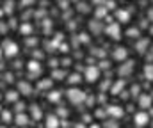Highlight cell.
Masks as SVG:
<instances>
[{
  "mask_svg": "<svg viewBox=\"0 0 153 128\" xmlns=\"http://www.w3.org/2000/svg\"><path fill=\"white\" fill-rule=\"evenodd\" d=\"M66 98H68L70 103H73V105H82V103H85V100H87V92L82 91V89L76 87V85H71V87L66 91Z\"/></svg>",
  "mask_w": 153,
  "mask_h": 128,
  "instance_id": "obj_1",
  "label": "cell"
},
{
  "mask_svg": "<svg viewBox=\"0 0 153 128\" xmlns=\"http://www.w3.org/2000/svg\"><path fill=\"white\" fill-rule=\"evenodd\" d=\"M18 52H20L18 43H14L13 39H4V43H2V55H4V57L13 59V57L18 55Z\"/></svg>",
  "mask_w": 153,
  "mask_h": 128,
  "instance_id": "obj_2",
  "label": "cell"
},
{
  "mask_svg": "<svg viewBox=\"0 0 153 128\" xmlns=\"http://www.w3.org/2000/svg\"><path fill=\"white\" fill-rule=\"evenodd\" d=\"M100 66H87L85 70H84V80L85 82H89V84H94V82H98V78H100Z\"/></svg>",
  "mask_w": 153,
  "mask_h": 128,
  "instance_id": "obj_3",
  "label": "cell"
},
{
  "mask_svg": "<svg viewBox=\"0 0 153 128\" xmlns=\"http://www.w3.org/2000/svg\"><path fill=\"white\" fill-rule=\"evenodd\" d=\"M103 32L111 38V39H121V25H119V21H112V23H107V27L103 29Z\"/></svg>",
  "mask_w": 153,
  "mask_h": 128,
  "instance_id": "obj_4",
  "label": "cell"
},
{
  "mask_svg": "<svg viewBox=\"0 0 153 128\" xmlns=\"http://www.w3.org/2000/svg\"><path fill=\"white\" fill-rule=\"evenodd\" d=\"M27 70H29V78H34V77H39L41 75V62L38 59H32L27 62Z\"/></svg>",
  "mask_w": 153,
  "mask_h": 128,
  "instance_id": "obj_5",
  "label": "cell"
},
{
  "mask_svg": "<svg viewBox=\"0 0 153 128\" xmlns=\"http://www.w3.org/2000/svg\"><path fill=\"white\" fill-rule=\"evenodd\" d=\"M150 121H152V119H150V114H148V112H144V110H141V112L134 114V123H135V127L143 128V127H146Z\"/></svg>",
  "mask_w": 153,
  "mask_h": 128,
  "instance_id": "obj_6",
  "label": "cell"
},
{
  "mask_svg": "<svg viewBox=\"0 0 153 128\" xmlns=\"http://www.w3.org/2000/svg\"><path fill=\"white\" fill-rule=\"evenodd\" d=\"M107 107V114L114 119H121L125 116V109L121 105H105Z\"/></svg>",
  "mask_w": 153,
  "mask_h": 128,
  "instance_id": "obj_7",
  "label": "cell"
},
{
  "mask_svg": "<svg viewBox=\"0 0 153 128\" xmlns=\"http://www.w3.org/2000/svg\"><path fill=\"white\" fill-rule=\"evenodd\" d=\"M137 103H139V107L143 109V110H146V109H150L153 103V98L148 94V92H141V96L137 98Z\"/></svg>",
  "mask_w": 153,
  "mask_h": 128,
  "instance_id": "obj_8",
  "label": "cell"
},
{
  "mask_svg": "<svg viewBox=\"0 0 153 128\" xmlns=\"http://www.w3.org/2000/svg\"><path fill=\"white\" fill-rule=\"evenodd\" d=\"M62 119H59L55 114H48L46 118H45V128H59L62 123H61Z\"/></svg>",
  "mask_w": 153,
  "mask_h": 128,
  "instance_id": "obj_9",
  "label": "cell"
},
{
  "mask_svg": "<svg viewBox=\"0 0 153 128\" xmlns=\"http://www.w3.org/2000/svg\"><path fill=\"white\" fill-rule=\"evenodd\" d=\"M112 57H114V61H117V62H123V61L128 59V50L125 46H117V48H114Z\"/></svg>",
  "mask_w": 153,
  "mask_h": 128,
  "instance_id": "obj_10",
  "label": "cell"
},
{
  "mask_svg": "<svg viewBox=\"0 0 153 128\" xmlns=\"http://www.w3.org/2000/svg\"><path fill=\"white\" fill-rule=\"evenodd\" d=\"M18 91H20V94H23V96H30V94H32V85L29 84L27 80H20V82H18Z\"/></svg>",
  "mask_w": 153,
  "mask_h": 128,
  "instance_id": "obj_11",
  "label": "cell"
},
{
  "mask_svg": "<svg viewBox=\"0 0 153 128\" xmlns=\"http://www.w3.org/2000/svg\"><path fill=\"white\" fill-rule=\"evenodd\" d=\"M29 121H30V118L27 114H23V112H20V114L14 116V123H16V127H20V128H25L29 125Z\"/></svg>",
  "mask_w": 153,
  "mask_h": 128,
  "instance_id": "obj_12",
  "label": "cell"
},
{
  "mask_svg": "<svg viewBox=\"0 0 153 128\" xmlns=\"http://www.w3.org/2000/svg\"><path fill=\"white\" fill-rule=\"evenodd\" d=\"M116 20L121 21V23L130 21V11H126V9H117V11H116Z\"/></svg>",
  "mask_w": 153,
  "mask_h": 128,
  "instance_id": "obj_13",
  "label": "cell"
},
{
  "mask_svg": "<svg viewBox=\"0 0 153 128\" xmlns=\"http://www.w3.org/2000/svg\"><path fill=\"white\" fill-rule=\"evenodd\" d=\"M132 70H134V62H132V61H126L125 64L119 66V75H121V77H126V75L132 73Z\"/></svg>",
  "mask_w": 153,
  "mask_h": 128,
  "instance_id": "obj_14",
  "label": "cell"
},
{
  "mask_svg": "<svg viewBox=\"0 0 153 128\" xmlns=\"http://www.w3.org/2000/svg\"><path fill=\"white\" fill-rule=\"evenodd\" d=\"M30 118L32 119H36V121H41L43 119V110H41V107L39 105H30Z\"/></svg>",
  "mask_w": 153,
  "mask_h": 128,
  "instance_id": "obj_15",
  "label": "cell"
},
{
  "mask_svg": "<svg viewBox=\"0 0 153 128\" xmlns=\"http://www.w3.org/2000/svg\"><path fill=\"white\" fill-rule=\"evenodd\" d=\"M18 96H20V91H7L5 94H4V100L7 101V103H16L18 101Z\"/></svg>",
  "mask_w": 153,
  "mask_h": 128,
  "instance_id": "obj_16",
  "label": "cell"
},
{
  "mask_svg": "<svg viewBox=\"0 0 153 128\" xmlns=\"http://www.w3.org/2000/svg\"><path fill=\"white\" fill-rule=\"evenodd\" d=\"M68 84L70 85H78L82 80H84V75H80V73H71V75H68Z\"/></svg>",
  "mask_w": 153,
  "mask_h": 128,
  "instance_id": "obj_17",
  "label": "cell"
},
{
  "mask_svg": "<svg viewBox=\"0 0 153 128\" xmlns=\"http://www.w3.org/2000/svg\"><path fill=\"white\" fill-rule=\"evenodd\" d=\"M123 91H125V80H123V78H119V80L111 87V92H112V94H121Z\"/></svg>",
  "mask_w": 153,
  "mask_h": 128,
  "instance_id": "obj_18",
  "label": "cell"
},
{
  "mask_svg": "<svg viewBox=\"0 0 153 128\" xmlns=\"http://www.w3.org/2000/svg\"><path fill=\"white\" fill-rule=\"evenodd\" d=\"M61 96H62V92H61V91H48L46 100H48L50 103H57V101L61 100Z\"/></svg>",
  "mask_w": 153,
  "mask_h": 128,
  "instance_id": "obj_19",
  "label": "cell"
},
{
  "mask_svg": "<svg viewBox=\"0 0 153 128\" xmlns=\"http://www.w3.org/2000/svg\"><path fill=\"white\" fill-rule=\"evenodd\" d=\"M18 30H20V34H22V36H27V38H29V36L32 34V25L25 21V23H22V25H20V29H18Z\"/></svg>",
  "mask_w": 153,
  "mask_h": 128,
  "instance_id": "obj_20",
  "label": "cell"
},
{
  "mask_svg": "<svg viewBox=\"0 0 153 128\" xmlns=\"http://www.w3.org/2000/svg\"><path fill=\"white\" fill-rule=\"evenodd\" d=\"M66 77H68L66 70H57V68H55V70L52 71V78H53V80H64Z\"/></svg>",
  "mask_w": 153,
  "mask_h": 128,
  "instance_id": "obj_21",
  "label": "cell"
},
{
  "mask_svg": "<svg viewBox=\"0 0 153 128\" xmlns=\"http://www.w3.org/2000/svg\"><path fill=\"white\" fill-rule=\"evenodd\" d=\"M150 44V39L148 38H144V39H139V41L135 43V50L139 52V53H144V50H146V46Z\"/></svg>",
  "mask_w": 153,
  "mask_h": 128,
  "instance_id": "obj_22",
  "label": "cell"
},
{
  "mask_svg": "<svg viewBox=\"0 0 153 128\" xmlns=\"http://www.w3.org/2000/svg\"><path fill=\"white\" fill-rule=\"evenodd\" d=\"M52 84H53L52 77H50V78H43V80H41V82L38 84V89H43V91H50Z\"/></svg>",
  "mask_w": 153,
  "mask_h": 128,
  "instance_id": "obj_23",
  "label": "cell"
},
{
  "mask_svg": "<svg viewBox=\"0 0 153 128\" xmlns=\"http://www.w3.org/2000/svg\"><path fill=\"white\" fill-rule=\"evenodd\" d=\"M143 73H144V78H148V80H152L153 82V64H146L144 66V70H143Z\"/></svg>",
  "mask_w": 153,
  "mask_h": 128,
  "instance_id": "obj_24",
  "label": "cell"
},
{
  "mask_svg": "<svg viewBox=\"0 0 153 128\" xmlns=\"http://www.w3.org/2000/svg\"><path fill=\"white\" fill-rule=\"evenodd\" d=\"M89 30H91L93 34H100V32H102V25H100V21H98V20L91 21V23H89Z\"/></svg>",
  "mask_w": 153,
  "mask_h": 128,
  "instance_id": "obj_25",
  "label": "cell"
},
{
  "mask_svg": "<svg viewBox=\"0 0 153 128\" xmlns=\"http://www.w3.org/2000/svg\"><path fill=\"white\" fill-rule=\"evenodd\" d=\"M13 121H14L13 114H11L9 110H5V109H4V110H2V123H4V125H5V123L9 125V123H13Z\"/></svg>",
  "mask_w": 153,
  "mask_h": 128,
  "instance_id": "obj_26",
  "label": "cell"
},
{
  "mask_svg": "<svg viewBox=\"0 0 153 128\" xmlns=\"http://www.w3.org/2000/svg\"><path fill=\"white\" fill-rule=\"evenodd\" d=\"M13 9H14V2H13V0H5L2 13H4V14H13Z\"/></svg>",
  "mask_w": 153,
  "mask_h": 128,
  "instance_id": "obj_27",
  "label": "cell"
},
{
  "mask_svg": "<svg viewBox=\"0 0 153 128\" xmlns=\"http://www.w3.org/2000/svg\"><path fill=\"white\" fill-rule=\"evenodd\" d=\"M139 34H141V30H139V29H134V27L126 30V36L132 38V39H139Z\"/></svg>",
  "mask_w": 153,
  "mask_h": 128,
  "instance_id": "obj_28",
  "label": "cell"
},
{
  "mask_svg": "<svg viewBox=\"0 0 153 128\" xmlns=\"http://www.w3.org/2000/svg\"><path fill=\"white\" fill-rule=\"evenodd\" d=\"M25 107H27V105H25L23 101H16V103H14V112H16V114H20V112H23V110H25Z\"/></svg>",
  "mask_w": 153,
  "mask_h": 128,
  "instance_id": "obj_29",
  "label": "cell"
},
{
  "mask_svg": "<svg viewBox=\"0 0 153 128\" xmlns=\"http://www.w3.org/2000/svg\"><path fill=\"white\" fill-rule=\"evenodd\" d=\"M130 94L139 98V96H141V87H139V85H132V87H130Z\"/></svg>",
  "mask_w": 153,
  "mask_h": 128,
  "instance_id": "obj_30",
  "label": "cell"
},
{
  "mask_svg": "<svg viewBox=\"0 0 153 128\" xmlns=\"http://www.w3.org/2000/svg\"><path fill=\"white\" fill-rule=\"evenodd\" d=\"M103 128H119V125H117V121H116L114 118H112L111 121H105V125H103Z\"/></svg>",
  "mask_w": 153,
  "mask_h": 128,
  "instance_id": "obj_31",
  "label": "cell"
},
{
  "mask_svg": "<svg viewBox=\"0 0 153 128\" xmlns=\"http://www.w3.org/2000/svg\"><path fill=\"white\" fill-rule=\"evenodd\" d=\"M107 11H109V9H107L105 5H100V7L96 9V18H102V16H103V14H105Z\"/></svg>",
  "mask_w": 153,
  "mask_h": 128,
  "instance_id": "obj_32",
  "label": "cell"
},
{
  "mask_svg": "<svg viewBox=\"0 0 153 128\" xmlns=\"http://www.w3.org/2000/svg\"><path fill=\"white\" fill-rule=\"evenodd\" d=\"M91 53H94V55H98V57H103V55H105L103 48H93V52H91Z\"/></svg>",
  "mask_w": 153,
  "mask_h": 128,
  "instance_id": "obj_33",
  "label": "cell"
},
{
  "mask_svg": "<svg viewBox=\"0 0 153 128\" xmlns=\"http://www.w3.org/2000/svg\"><path fill=\"white\" fill-rule=\"evenodd\" d=\"M105 68H111V62L103 59V61H100V70H105Z\"/></svg>",
  "mask_w": 153,
  "mask_h": 128,
  "instance_id": "obj_34",
  "label": "cell"
},
{
  "mask_svg": "<svg viewBox=\"0 0 153 128\" xmlns=\"http://www.w3.org/2000/svg\"><path fill=\"white\" fill-rule=\"evenodd\" d=\"M80 38H78V43H87L89 41V38H87V34H78Z\"/></svg>",
  "mask_w": 153,
  "mask_h": 128,
  "instance_id": "obj_35",
  "label": "cell"
},
{
  "mask_svg": "<svg viewBox=\"0 0 153 128\" xmlns=\"http://www.w3.org/2000/svg\"><path fill=\"white\" fill-rule=\"evenodd\" d=\"M4 80H5V82H14L13 73H5V75H4Z\"/></svg>",
  "mask_w": 153,
  "mask_h": 128,
  "instance_id": "obj_36",
  "label": "cell"
},
{
  "mask_svg": "<svg viewBox=\"0 0 153 128\" xmlns=\"http://www.w3.org/2000/svg\"><path fill=\"white\" fill-rule=\"evenodd\" d=\"M41 57H43V53H41V52H39V50H34V52H32V59H41Z\"/></svg>",
  "mask_w": 153,
  "mask_h": 128,
  "instance_id": "obj_37",
  "label": "cell"
},
{
  "mask_svg": "<svg viewBox=\"0 0 153 128\" xmlns=\"http://www.w3.org/2000/svg\"><path fill=\"white\" fill-rule=\"evenodd\" d=\"M34 2H36V0H22V5H23V7H29V5H32Z\"/></svg>",
  "mask_w": 153,
  "mask_h": 128,
  "instance_id": "obj_38",
  "label": "cell"
},
{
  "mask_svg": "<svg viewBox=\"0 0 153 128\" xmlns=\"http://www.w3.org/2000/svg\"><path fill=\"white\" fill-rule=\"evenodd\" d=\"M59 48H61V52H64V53L70 52V46H68V44H59Z\"/></svg>",
  "mask_w": 153,
  "mask_h": 128,
  "instance_id": "obj_39",
  "label": "cell"
},
{
  "mask_svg": "<svg viewBox=\"0 0 153 128\" xmlns=\"http://www.w3.org/2000/svg\"><path fill=\"white\" fill-rule=\"evenodd\" d=\"M94 101H96V100H94V96H87V100H85V103H87V105H94Z\"/></svg>",
  "mask_w": 153,
  "mask_h": 128,
  "instance_id": "obj_40",
  "label": "cell"
},
{
  "mask_svg": "<svg viewBox=\"0 0 153 128\" xmlns=\"http://www.w3.org/2000/svg\"><path fill=\"white\" fill-rule=\"evenodd\" d=\"M57 64H59V61H57V59H50V66H52L53 70L57 68Z\"/></svg>",
  "mask_w": 153,
  "mask_h": 128,
  "instance_id": "obj_41",
  "label": "cell"
},
{
  "mask_svg": "<svg viewBox=\"0 0 153 128\" xmlns=\"http://www.w3.org/2000/svg\"><path fill=\"white\" fill-rule=\"evenodd\" d=\"M70 62H71L70 59H62V61H61V64H62L64 68H66V66H70Z\"/></svg>",
  "mask_w": 153,
  "mask_h": 128,
  "instance_id": "obj_42",
  "label": "cell"
},
{
  "mask_svg": "<svg viewBox=\"0 0 153 128\" xmlns=\"http://www.w3.org/2000/svg\"><path fill=\"white\" fill-rule=\"evenodd\" d=\"M59 114L66 118V116H68V109H59Z\"/></svg>",
  "mask_w": 153,
  "mask_h": 128,
  "instance_id": "obj_43",
  "label": "cell"
},
{
  "mask_svg": "<svg viewBox=\"0 0 153 128\" xmlns=\"http://www.w3.org/2000/svg\"><path fill=\"white\" fill-rule=\"evenodd\" d=\"M76 7H80V11H82V13H85V11H87V5H85V4H80V5H76Z\"/></svg>",
  "mask_w": 153,
  "mask_h": 128,
  "instance_id": "obj_44",
  "label": "cell"
},
{
  "mask_svg": "<svg viewBox=\"0 0 153 128\" xmlns=\"http://www.w3.org/2000/svg\"><path fill=\"white\" fill-rule=\"evenodd\" d=\"M73 128H89V127H85V123H78V125H75Z\"/></svg>",
  "mask_w": 153,
  "mask_h": 128,
  "instance_id": "obj_45",
  "label": "cell"
},
{
  "mask_svg": "<svg viewBox=\"0 0 153 128\" xmlns=\"http://www.w3.org/2000/svg\"><path fill=\"white\" fill-rule=\"evenodd\" d=\"M5 30H7V27H5V21H2V34H5Z\"/></svg>",
  "mask_w": 153,
  "mask_h": 128,
  "instance_id": "obj_46",
  "label": "cell"
},
{
  "mask_svg": "<svg viewBox=\"0 0 153 128\" xmlns=\"http://www.w3.org/2000/svg\"><path fill=\"white\" fill-rule=\"evenodd\" d=\"M107 87H111V82H105V84L102 85V89H103V91H105V89H107Z\"/></svg>",
  "mask_w": 153,
  "mask_h": 128,
  "instance_id": "obj_47",
  "label": "cell"
},
{
  "mask_svg": "<svg viewBox=\"0 0 153 128\" xmlns=\"http://www.w3.org/2000/svg\"><path fill=\"white\" fill-rule=\"evenodd\" d=\"M91 121V116H84V123H89Z\"/></svg>",
  "mask_w": 153,
  "mask_h": 128,
  "instance_id": "obj_48",
  "label": "cell"
},
{
  "mask_svg": "<svg viewBox=\"0 0 153 128\" xmlns=\"http://www.w3.org/2000/svg\"><path fill=\"white\" fill-rule=\"evenodd\" d=\"M89 128H102L100 125H96V123H93V125H89Z\"/></svg>",
  "mask_w": 153,
  "mask_h": 128,
  "instance_id": "obj_49",
  "label": "cell"
},
{
  "mask_svg": "<svg viewBox=\"0 0 153 128\" xmlns=\"http://www.w3.org/2000/svg\"><path fill=\"white\" fill-rule=\"evenodd\" d=\"M152 127H153V123H152Z\"/></svg>",
  "mask_w": 153,
  "mask_h": 128,
  "instance_id": "obj_50",
  "label": "cell"
},
{
  "mask_svg": "<svg viewBox=\"0 0 153 128\" xmlns=\"http://www.w3.org/2000/svg\"><path fill=\"white\" fill-rule=\"evenodd\" d=\"M25 128H27V127H25Z\"/></svg>",
  "mask_w": 153,
  "mask_h": 128,
  "instance_id": "obj_51",
  "label": "cell"
}]
</instances>
